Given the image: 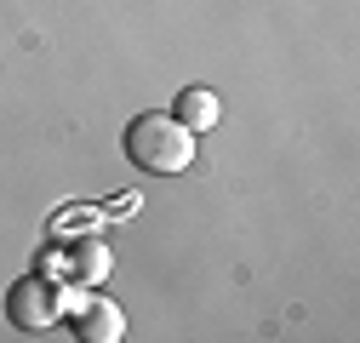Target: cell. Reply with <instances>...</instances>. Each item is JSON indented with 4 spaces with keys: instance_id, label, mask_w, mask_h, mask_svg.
I'll return each instance as SVG.
<instances>
[{
    "instance_id": "5",
    "label": "cell",
    "mask_w": 360,
    "mask_h": 343,
    "mask_svg": "<svg viewBox=\"0 0 360 343\" xmlns=\"http://www.w3.org/2000/svg\"><path fill=\"white\" fill-rule=\"evenodd\" d=\"M177 120L189 126V132H212V126L223 120V103H217V92L212 86H184L177 92V109H172Z\"/></svg>"
},
{
    "instance_id": "4",
    "label": "cell",
    "mask_w": 360,
    "mask_h": 343,
    "mask_svg": "<svg viewBox=\"0 0 360 343\" xmlns=\"http://www.w3.org/2000/svg\"><path fill=\"white\" fill-rule=\"evenodd\" d=\"M75 337L80 343H120L126 337V315L115 297L92 292V297H80V309H75Z\"/></svg>"
},
{
    "instance_id": "2",
    "label": "cell",
    "mask_w": 360,
    "mask_h": 343,
    "mask_svg": "<svg viewBox=\"0 0 360 343\" xmlns=\"http://www.w3.org/2000/svg\"><path fill=\"white\" fill-rule=\"evenodd\" d=\"M63 304H69V286L58 275H29L6 292V321L18 332H52L63 321Z\"/></svg>"
},
{
    "instance_id": "3",
    "label": "cell",
    "mask_w": 360,
    "mask_h": 343,
    "mask_svg": "<svg viewBox=\"0 0 360 343\" xmlns=\"http://www.w3.org/2000/svg\"><path fill=\"white\" fill-rule=\"evenodd\" d=\"M46 269H52L63 286H103V275H109V246H103V240H75L63 257H46Z\"/></svg>"
},
{
    "instance_id": "1",
    "label": "cell",
    "mask_w": 360,
    "mask_h": 343,
    "mask_svg": "<svg viewBox=\"0 0 360 343\" xmlns=\"http://www.w3.org/2000/svg\"><path fill=\"white\" fill-rule=\"evenodd\" d=\"M126 160L143 172H160V178H177L195 160V132L177 115H138L126 126Z\"/></svg>"
}]
</instances>
